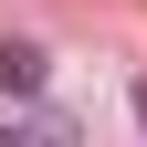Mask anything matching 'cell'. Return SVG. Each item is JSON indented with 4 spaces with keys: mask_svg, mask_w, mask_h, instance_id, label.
Returning a JSON list of instances; mask_svg holds the SVG:
<instances>
[{
    "mask_svg": "<svg viewBox=\"0 0 147 147\" xmlns=\"http://www.w3.org/2000/svg\"><path fill=\"white\" fill-rule=\"evenodd\" d=\"M53 84V63H42V42H21V32H11V42H0V105H32Z\"/></svg>",
    "mask_w": 147,
    "mask_h": 147,
    "instance_id": "1",
    "label": "cell"
},
{
    "mask_svg": "<svg viewBox=\"0 0 147 147\" xmlns=\"http://www.w3.org/2000/svg\"><path fill=\"white\" fill-rule=\"evenodd\" d=\"M137 126H147V84H137Z\"/></svg>",
    "mask_w": 147,
    "mask_h": 147,
    "instance_id": "2",
    "label": "cell"
}]
</instances>
